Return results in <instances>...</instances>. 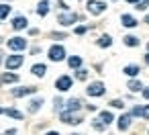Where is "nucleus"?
<instances>
[{
	"label": "nucleus",
	"mask_w": 149,
	"mask_h": 135,
	"mask_svg": "<svg viewBox=\"0 0 149 135\" xmlns=\"http://www.w3.org/2000/svg\"><path fill=\"white\" fill-rule=\"evenodd\" d=\"M98 45H100V47H110V45H112V39H110V35H102V37L98 39Z\"/></svg>",
	"instance_id": "obj_24"
},
{
	"label": "nucleus",
	"mask_w": 149,
	"mask_h": 135,
	"mask_svg": "<svg viewBox=\"0 0 149 135\" xmlns=\"http://www.w3.org/2000/svg\"><path fill=\"white\" fill-rule=\"evenodd\" d=\"M8 47L13 51H23V49H27V39L25 37H13V39H8Z\"/></svg>",
	"instance_id": "obj_7"
},
{
	"label": "nucleus",
	"mask_w": 149,
	"mask_h": 135,
	"mask_svg": "<svg viewBox=\"0 0 149 135\" xmlns=\"http://www.w3.org/2000/svg\"><path fill=\"white\" fill-rule=\"evenodd\" d=\"M82 108V100L80 98H70L68 102H65V111H70V113H76V111H80Z\"/></svg>",
	"instance_id": "obj_11"
},
{
	"label": "nucleus",
	"mask_w": 149,
	"mask_h": 135,
	"mask_svg": "<svg viewBox=\"0 0 149 135\" xmlns=\"http://www.w3.org/2000/svg\"><path fill=\"white\" fill-rule=\"evenodd\" d=\"M27 17H23V15H19V17H15L13 19V29L15 31H21V29H27Z\"/></svg>",
	"instance_id": "obj_10"
},
{
	"label": "nucleus",
	"mask_w": 149,
	"mask_h": 135,
	"mask_svg": "<svg viewBox=\"0 0 149 135\" xmlns=\"http://www.w3.org/2000/svg\"><path fill=\"white\" fill-rule=\"evenodd\" d=\"M129 125H131V115H123V117H118V129H120V131H127Z\"/></svg>",
	"instance_id": "obj_16"
},
{
	"label": "nucleus",
	"mask_w": 149,
	"mask_h": 135,
	"mask_svg": "<svg viewBox=\"0 0 149 135\" xmlns=\"http://www.w3.org/2000/svg\"><path fill=\"white\" fill-rule=\"evenodd\" d=\"M61 104H63V102H61V98H55V111H57V108H61Z\"/></svg>",
	"instance_id": "obj_34"
},
{
	"label": "nucleus",
	"mask_w": 149,
	"mask_h": 135,
	"mask_svg": "<svg viewBox=\"0 0 149 135\" xmlns=\"http://www.w3.org/2000/svg\"><path fill=\"white\" fill-rule=\"evenodd\" d=\"M127 2H129V4H137V2H139V0H127Z\"/></svg>",
	"instance_id": "obj_38"
},
{
	"label": "nucleus",
	"mask_w": 149,
	"mask_h": 135,
	"mask_svg": "<svg viewBox=\"0 0 149 135\" xmlns=\"http://www.w3.org/2000/svg\"><path fill=\"white\" fill-rule=\"evenodd\" d=\"M72 84H74V80H72L70 76H59V78L55 80V88H57L59 92H68V90L72 88Z\"/></svg>",
	"instance_id": "obj_5"
},
{
	"label": "nucleus",
	"mask_w": 149,
	"mask_h": 135,
	"mask_svg": "<svg viewBox=\"0 0 149 135\" xmlns=\"http://www.w3.org/2000/svg\"><path fill=\"white\" fill-rule=\"evenodd\" d=\"M120 23H123V27H127V29H133V27H137L139 23H137V19L135 17H131V15H123L120 17Z\"/></svg>",
	"instance_id": "obj_12"
},
{
	"label": "nucleus",
	"mask_w": 149,
	"mask_h": 135,
	"mask_svg": "<svg viewBox=\"0 0 149 135\" xmlns=\"http://www.w3.org/2000/svg\"><path fill=\"white\" fill-rule=\"evenodd\" d=\"M147 51H149V43H147Z\"/></svg>",
	"instance_id": "obj_42"
},
{
	"label": "nucleus",
	"mask_w": 149,
	"mask_h": 135,
	"mask_svg": "<svg viewBox=\"0 0 149 135\" xmlns=\"http://www.w3.org/2000/svg\"><path fill=\"white\" fill-rule=\"evenodd\" d=\"M25 64V55H8L6 59H4V66H6V70H19L21 66Z\"/></svg>",
	"instance_id": "obj_2"
},
{
	"label": "nucleus",
	"mask_w": 149,
	"mask_h": 135,
	"mask_svg": "<svg viewBox=\"0 0 149 135\" xmlns=\"http://www.w3.org/2000/svg\"><path fill=\"white\" fill-rule=\"evenodd\" d=\"M49 59H51V62H61V59H65V49H63V45H51V47H49Z\"/></svg>",
	"instance_id": "obj_3"
},
{
	"label": "nucleus",
	"mask_w": 149,
	"mask_h": 135,
	"mask_svg": "<svg viewBox=\"0 0 149 135\" xmlns=\"http://www.w3.org/2000/svg\"><path fill=\"white\" fill-rule=\"evenodd\" d=\"M45 135H59L57 131H49V133H45Z\"/></svg>",
	"instance_id": "obj_37"
},
{
	"label": "nucleus",
	"mask_w": 149,
	"mask_h": 135,
	"mask_svg": "<svg viewBox=\"0 0 149 135\" xmlns=\"http://www.w3.org/2000/svg\"><path fill=\"white\" fill-rule=\"evenodd\" d=\"M141 108H143V106H135V108L131 111V117H141Z\"/></svg>",
	"instance_id": "obj_31"
},
{
	"label": "nucleus",
	"mask_w": 149,
	"mask_h": 135,
	"mask_svg": "<svg viewBox=\"0 0 149 135\" xmlns=\"http://www.w3.org/2000/svg\"><path fill=\"white\" fill-rule=\"evenodd\" d=\"M110 106H114V108H123L125 102H123L120 98H114V100H110Z\"/></svg>",
	"instance_id": "obj_27"
},
{
	"label": "nucleus",
	"mask_w": 149,
	"mask_h": 135,
	"mask_svg": "<svg viewBox=\"0 0 149 135\" xmlns=\"http://www.w3.org/2000/svg\"><path fill=\"white\" fill-rule=\"evenodd\" d=\"M10 15V6L8 4H0V19H6Z\"/></svg>",
	"instance_id": "obj_25"
},
{
	"label": "nucleus",
	"mask_w": 149,
	"mask_h": 135,
	"mask_svg": "<svg viewBox=\"0 0 149 135\" xmlns=\"http://www.w3.org/2000/svg\"><path fill=\"white\" fill-rule=\"evenodd\" d=\"M92 127H94V129H96V131H102V129H104V127H106V125H102V123H100V121H98V119H96V121H94V123H92Z\"/></svg>",
	"instance_id": "obj_29"
},
{
	"label": "nucleus",
	"mask_w": 149,
	"mask_h": 135,
	"mask_svg": "<svg viewBox=\"0 0 149 135\" xmlns=\"http://www.w3.org/2000/svg\"><path fill=\"white\" fill-rule=\"evenodd\" d=\"M76 21H78V15H76V13H63V15L57 17V23H59L61 27H70V25H74Z\"/></svg>",
	"instance_id": "obj_6"
},
{
	"label": "nucleus",
	"mask_w": 149,
	"mask_h": 135,
	"mask_svg": "<svg viewBox=\"0 0 149 135\" xmlns=\"http://www.w3.org/2000/svg\"><path fill=\"white\" fill-rule=\"evenodd\" d=\"M98 121H100L102 125H110V123L114 121V117H112V113H110V111H102V113H100V117H98Z\"/></svg>",
	"instance_id": "obj_15"
},
{
	"label": "nucleus",
	"mask_w": 149,
	"mask_h": 135,
	"mask_svg": "<svg viewBox=\"0 0 149 135\" xmlns=\"http://www.w3.org/2000/svg\"><path fill=\"white\" fill-rule=\"evenodd\" d=\"M145 23H147V25H149V15H147V17H145Z\"/></svg>",
	"instance_id": "obj_40"
},
{
	"label": "nucleus",
	"mask_w": 149,
	"mask_h": 135,
	"mask_svg": "<svg viewBox=\"0 0 149 135\" xmlns=\"http://www.w3.org/2000/svg\"><path fill=\"white\" fill-rule=\"evenodd\" d=\"M0 113H2V108H0Z\"/></svg>",
	"instance_id": "obj_45"
},
{
	"label": "nucleus",
	"mask_w": 149,
	"mask_h": 135,
	"mask_svg": "<svg viewBox=\"0 0 149 135\" xmlns=\"http://www.w3.org/2000/svg\"><path fill=\"white\" fill-rule=\"evenodd\" d=\"M86 92H88V96H102V94L106 92V88H104L102 82H92V84L86 88Z\"/></svg>",
	"instance_id": "obj_8"
},
{
	"label": "nucleus",
	"mask_w": 149,
	"mask_h": 135,
	"mask_svg": "<svg viewBox=\"0 0 149 135\" xmlns=\"http://www.w3.org/2000/svg\"><path fill=\"white\" fill-rule=\"evenodd\" d=\"M0 82H4V84H15V82H19V76L13 74V72H6V74L0 76Z\"/></svg>",
	"instance_id": "obj_14"
},
{
	"label": "nucleus",
	"mask_w": 149,
	"mask_h": 135,
	"mask_svg": "<svg viewBox=\"0 0 149 135\" xmlns=\"http://www.w3.org/2000/svg\"><path fill=\"white\" fill-rule=\"evenodd\" d=\"M123 41H125L127 47H137L139 45V37H135V35H127V37H123Z\"/></svg>",
	"instance_id": "obj_18"
},
{
	"label": "nucleus",
	"mask_w": 149,
	"mask_h": 135,
	"mask_svg": "<svg viewBox=\"0 0 149 135\" xmlns=\"http://www.w3.org/2000/svg\"><path fill=\"white\" fill-rule=\"evenodd\" d=\"M86 8L90 15H102L106 10V2H102V0H88Z\"/></svg>",
	"instance_id": "obj_1"
},
{
	"label": "nucleus",
	"mask_w": 149,
	"mask_h": 135,
	"mask_svg": "<svg viewBox=\"0 0 149 135\" xmlns=\"http://www.w3.org/2000/svg\"><path fill=\"white\" fill-rule=\"evenodd\" d=\"M141 117H143V119H147V121H149V104H147V106H143V108H141Z\"/></svg>",
	"instance_id": "obj_30"
},
{
	"label": "nucleus",
	"mask_w": 149,
	"mask_h": 135,
	"mask_svg": "<svg viewBox=\"0 0 149 135\" xmlns=\"http://www.w3.org/2000/svg\"><path fill=\"white\" fill-rule=\"evenodd\" d=\"M147 6H149V0H139V2H137V8L139 10H145Z\"/></svg>",
	"instance_id": "obj_28"
},
{
	"label": "nucleus",
	"mask_w": 149,
	"mask_h": 135,
	"mask_svg": "<svg viewBox=\"0 0 149 135\" xmlns=\"http://www.w3.org/2000/svg\"><path fill=\"white\" fill-rule=\"evenodd\" d=\"M145 62H147V64H149V51H147V55H145Z\"/></svg>",
	"instance_id": "obj_39"
},
{
	"label": "nucleus",
	"mask_w": 149,
	"mask_h": 135,
	"mask_svg": "<svg viewBox=\"0 0 149 135\" xmlns=\"http://www.w3.org/2000/svg\"><path fill=\"white\" fill-rule=\"evenodd\" d=\"M86 31H88L86 27H76V35H84Z\"/></svg>",
	"instance_id": "obj_33"
},
{
	"label": "nucleus",
	"mask_w": 149,
	"mask_h": 135,
	"mask_svg": "<svg viewBox=\"0 0 149 135\" xmlns=\"http://www.w3.org/2000/svg\"><path fill=\"white\" fill-rule=\"evenodd\" d=\"M72 135H80V133H72Z\"/></svg>",
	"instance_id": "obj_43"
},
{
	"label": "nucleus",
	"mask_w": 149,
	"mask_h": 135,
	"mask_svg": "<svg viewBox=\"0 0 149 135\" xmlns=\"http://www.w3.org/2000/svg\"><path fill=\"white\" fill-rule=\"evenodd\" d=\"M59 119H61V123H65V125H80V123H82V117H80V115H74V113H70V111H63V113L59 115Z\"/></svg>",
	"instance_id": "obj_4"
},
{
	"label": "nucleus",
	"mask_w": 149,
	"mask_h": 135,
	"mask_svg": "<svg viewBox=\"0 0 149 135\" xmlns=\"http://www.w3.org/2000/svg\"><path fill=\"white\" fill-rule=\"evenodd\" d=\"M141 92H143V98H147V100H149V88H143Z\"/></svg>",
	"instance_id": "obj_35"
},
{
	"label": "nucleus",
	"mask_w": 149,
	"mask_h": 135,
	"mask_svg": "<svg viewBox=\"0 0 149 135\" xmlns=\"http://www.w3.org/2000/svg\"><path fill=\"white\" fill-rule=\"evenodd\" d=\"M123 72H125L127 76H131V78H135V76H137V74L141 72V70H139V66H135V64H131V66H127V68H125Z\"/></svg>",
	"instance_id": "obj_20"
},
{
	"label": "nucleus",
	"mask_w": 149,
	"mask_h": 135,
	"mask_svg": "<svg viewBox=\"0 0 149 135\" xmlns=\"http://www.w3.org/2000/svg\"><path fill=\"white\" fill-rule=\"evenodd\" d=\"M76 78H78V80H86V78H88V70L80 68V70L76 72Z\"/></svg>",
	"instance_id": "obj_26"
},
{
	"label": "nucleus",
	"mask_w": 149,
	"mask_h": 135,
	"mask_svg": "<svg viewBox=\"0 0 149 135\" xmlns=\"http://www.w3.org/2000/svg\"><path fill=\"white\" fill-rule=\"evenodd\" d=\"M68 66L74 68V70H80V66H82V57H80V55H72V57L68 59Z\"/></svg>",
	"instance_id": "obj_19"
},
{
	"label": "nucleus",
	"mask_w": 149,
	"mask_h": 135,
	"mask_svg": "<svg viewBox=\"0 0 149 135\" xmlns=\"http://www.w3.org/2000/svg\"><path fill=\"white\" fill-rule=\"evenodd\" d=\"M57 6H59V8H61V10H68V8H70V6H68V4H65V2H59V4H57Z\"/></svg>",
	"instance_id": "obj_36"
},
{
	"label": "nucleus",
	"mask_w": 149,
	"mask_h": 135,
	"mask_svg": "<svg viewBox=\"0 0 149 135\" xmlns=\"http://www.w3.org/2000/svg\"><path fill=\"white\" fill-rule=\"evenodd\" d=\"M0 64H2V53H0Z\"/></svg>",
	"instance_id": "obj_41"
},
{
	"label": "nucleus",
	"mask_w": 149,
	"mask_h": 135,
	"mask_svg": "<svg viewBox=\"0 0 149 135\" xmlns=\"http://www.w3.org/2000/svg\"><path fill=\"white\" fill-rule=\"evenodd\" d=\"M35 92H37L35 86H23V88H15L13 90V96L21 98V96H27V94H35Z\"/></svg>",
	"instance_id": "obj_9"
},
{
	"label": "nucleus",
	"mask_w": 149,
	"mask_h": 135,
	"mask_svg": "<svg viewBox=\"0 0 149 135\" xmlns=\"http://www.w3.org/2000/svg\"><path fill=\"white\" fill-rule=\"evenodd\" d=\"M2 113H6L8 117H13V119H17V121H21L25 115L21 113V111H17V108H6V111H2Z\"/></svg>",
	"instance_id": "obj_23"
},
{
	"label": "nucleus",
	"mask_w": 149,
	"mask_h": 135,
	"mask_svg": "<svg viewBox=\"0 0 149 135\" xmlns=\"http://www.w3.org/2000/svg\"><path fill=\"white\" fill-rule=\"evenodd\" d=\"M41 104H43V98H33V100L29 102V111H31V113H37V111L41 108Z\"/></svg>",
	"instance_id": "obj_21"
},
{
	"label": "nucleus",
	"mask_w": 149,
	"mask_h": 135,
	"mask_svg": "<svg viewBox=\"0 0 149 135\" xmlns=\"http://www.w3.org/2000/svg\"><path fill=\"white\" fill-rule=\"evenodd\" d=\"M127 88H129L131 92H139V90H143V84H141L139 80H131V82L127 84Z\"/></svg>",
	"instance_id": "obj_22"
},
{
	"label": "nucleus",
	"mask_w": 149,
	"mask_h": 135,
	"mask_svg": "<svg viewBox=\"0 0 149 135\" xmlns=\"http://www.w3.org/2000/svg\"><path fill=\"white\" fill-rule=\"evenodd\" d=\"M0 43H2V37H0Z\"/></svg>",
	"instance_id": "obj_44"
},
{
	"label": "nucleus",
	"mask_w": 149,
	"mask_h": 135,
	"mask_svg": "<svg viewBox=\"0 0 149 135\" xmlns=\"http://www.w3.org/2000/svg\"><path fill=\"white\" fill-rule=\"evenodd\" d=\"M65 33H51V39H65Z\"/></svg>",
	"instance_id": "obj_32"
},
{
	"label": "nucleus",
	"mask_w": 149,
	"mask_h": 135,
	"mask_svg": "<svg viewBox=\"0 0 149 135\" xmlns=\"http://www.w3.org/2000/svg\"><path fill=\"white\" fill-rule=\"evenodd\" d=\"M31 72H33V76L43 78V76H45V72H47V66H45V64H35V66L31 68Z\"/></svg>",
	"instance_id": "obj_13"
},
{
	"label": "nucleus",
	"mask_w": 149,
	"mask_h": 135,
	"mask_svg": "<svg viewBox=\"0 0 149 135\" xmlns=\"http://www.w3.org/2000/svg\"><path fill=\"white\" fill-rule=\"evenodd\" d=\"M49 13V2H47V0H41V2L37 4V15L39 17H45Z\"/></svg>",
	"instance_id": "obj_17"
}]
</instances>
